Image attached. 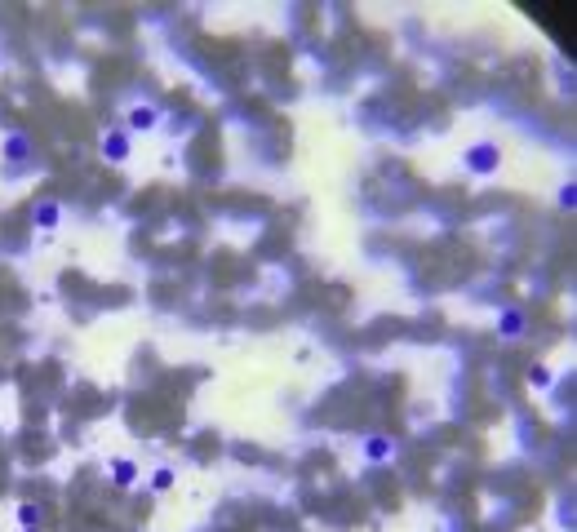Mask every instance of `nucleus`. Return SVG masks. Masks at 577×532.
<instances>
[{"instance_id": "7ed1b4c3", "label": "nucleus", "mask_w": 577, "mask_h": 532, "mask_svg": "<svg viewBox=\"0 0 577 532\" xmlns=\"http://www.w3.org/2000/svg\"><path fill=\"white\" fill-rule=\"evenodd\" d=\"M529 332V315H524L520 306H502L498 315V337H524Z\"/></svg>"}, {"instance_id": "9d476101", "label": "nucleus", "mask_w": 577, "mask_h": 532, "mask_svg": "<svg viewBox=\"0 0 577 532\" xmlns=\"http://www.w3.org/2000/svg\"><path fill=\"white\" fill-rule=\"evenodd\" d=\"M529 381L547 391V386H551V369H547V364H529Z\"/></svg>"}, {"instance_id": "20e7f679", "label": "nucleus", "mask_w": 577, "mask_h": 532, "mask_svg": "<svg viewBox=\"0 0 577 532\" xmlns=\"http://www.w3.org/2000/svg\"><path fill=\"white\" fill-rule=\"evenodd\" d=\"M31 222H36L40 231H54L62 222V204H58V200H40V204L31 209Z\"/></svg>"}, {"instance_id": "423d86ee", "label": "nucleus", "mask_w": 577, "mask_h": 532, "mask_svg": "<svg viewBox=\"0 0 577 532\" xmlns=\"http://www.w3.org/2000/svg\"><path fill=\"white\" fill-rule=\"evenodd\" d=\"M160 125V111L156 107H134L129 111V133H147V129H156Z\"/></svg>"}, {"instance_id": "f257e3e1", "label": "nucleus", "mask_w": 577, "mask_h": 532, "mask_svg": "<svg viewBox=\"0 0 577 532\" xmlns=\"http://www.w3.org/2000/svg\"><path fill=\"white\" fill-rule=\"evenodd\" d=\"M98 151H103L107 164H125L129 151H134V142H129V129H107L103 142H98Z\"/></svg>"}, {"instance_id": "f03ea898", "label": "nucleus", "mask_w": 577, "mask_h": 532, "mask_svg": "<svg viewBox=\"0 0 577 532\" xmlns=\"http://www.w3.org/2000/svg\"><path fill=\"white\" fill-rule=\"evenodd\" d=\"M462 164H467L471 173H493L502 164V156H498V146H493V142H484V146H471V151L462 156Z\"/></svg>"}, {"instance_id": "39448f33", "label": "nucleus", "mask_w": 577, "mask_h": 532, "mask_svg": "<svg viewBox=\"0 0 577 532\" xmlns=\"http://www.w3.org/2000/svg\"><path fill=\"white\" fill-rule=\"evenodd\" d=\"M31 160V138L27 133H9L5 138V164H27Z\"/></svg>"}, {"instance_id": "f8f14e48", "label": "nucleus", "mask_w": 577, "mask_h": 532, "mask_svg": "<svg viewBox=\"0 0 577 532\" xmlns=\"http://www.w3.org/2000/svg\"><path fill=\"white\" fill-rule=\"evenodd\" d=\"M555 200H559V209H573V204H577V187H573V182H564V187L555 191Z\"/></svg>"}, {"instance_id": "9b49d317", "label": "nucleus", "mask_w": 577, "mask_h": 532, "mask_svg": "<svg viewBox=\"0 0 577 532\" xmlns=\"http://www.w3.org/2000/svg\"><path fill=\"white\" fill-rule=\"evenodd\" d=\"M152 488H156V492H169V488H173V470H169V466H160V470L152 475Z\"/></svg>"}, {"instance_id": "6e6552de", "label": "nucleus", "mask_w": 577, "mask_h": 532, "mask_svg": "<svg viewBox=\"0 0 577 532\" xmlns=\"http://www.w3.org/2000/svg\"><path fill=\"white\" fill-rule=\"evenodd\" d=\"M365 457H369V461H387V457H391V439H382V435L365 439Z\"/></svg>"}, {"instance_id": "ddd939ff", "label": "nucleus", "mask_w": 577, "mask_h": 532, "mask_svg": "<svg viewBox=\"0 0 577 532\" xmlns=\"http://www.w3.org/2000/svg\"><path fill=\"white\" fill-rule=\"evenodd\" d=\"M23 532H40V528H23Z\"/></svg>"}, {"instance_id": "0eeeda50", "label": "nucleus", "mask_w": 577, "mask_h": 532, "mask_svg": "<svg viewBox=\"0 0 577 532\" xmlns=\"http://www.w3.org/2000/svg\"><path fill=\"white\" fill-rule=\"evenodd\" d=\"M111 479H115L120 488H129V484L138 479V461H129V457H115V461H111Z\"/></svg>"}, {"instance_id": "1a4fd4ad", "label": "nucleus", "mask_w": 577, "mask_h": 532, "mask_svg": "<svg viewBox=\"0 0 577 532\" xmlns=\"http://www.w3.org/2000/svg\"><path fill=\"white\" fill-rule=\"evenodd\" d=\"M18 524L23 528H40V506L36 502H18Z\"/></svg>"}]
</instances>
